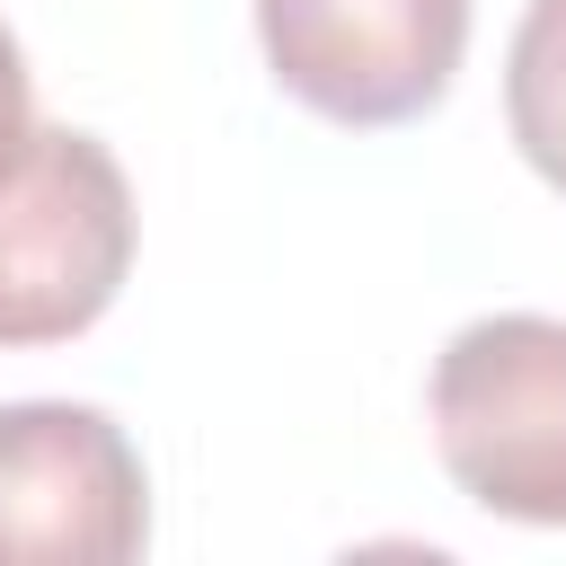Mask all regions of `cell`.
<instances>
[{"mask_svg": "<svg viewBox=\"0 0 566 566\" xmlns=\"http://www.w3.org/2000/svg\"><path fill=\"white\" fill-rule=\"evenodd\" d=\"M433 451L451 486L531 531H566V318L495 310L469 318L424 380Z\"/></svg>", "mask_w": 566, "mask_h": 566, "instance_id": "obj_1", "label": "cell"}, {"mask_svg": "<svg viewBox=\"0 0 566 566\" xmlns=\"http://www.w3.org/2000/svg\"><path fill=\"white\" fill-rule=\"evenodd\" d=\"M133 177L80 124H35L0 177V354L88 336L133 274Z\"/></svg>", "mask_w": 566, "mask_h": 566, "instance_id": "obj_2", "label": "cell"}, {"mask_svg": "<svg viewBox=\"0 0 566 566\" xmlns=\"http://www.w3.org/2000/svg\"><path fill=\"white\" fill-rule=\"evenodd\" d=\"M256 44L292 106L345 133H389L451 97L469 0H256Z\"/></svg>", "mask_w": 566, "mask_h": 566, "instance_id": "obj_3", "label": "cell"}, {"mask_svg": "<svg viewBox=\"0 0 566 566\" xmlns=\"http://www.w3.org/2000/svg\"><path fill=\"white\" fill-rule=\"evenodd\" d=\"M150 539V469L88 398L0 407V566H124Z\"/></svg>", "mask_w": 566, "mask_h": 566, "instance_id": "obj_4", "label": "cell"}, {"mask_svg": "<svg viewBox=\"0 0 566 566\" xmlns=\"http://www.w3.org/2000/svg\"><path fill=\"white\" fill-rule=\"evenodd\" d=\"M504 124L539 186L566 195V0H531L504 53Z\"/></svg>", "mask_w": 566, "mask_h": 566, "instance_id": "obj_5", "label": "cell"}, {"mask_svg": "<svg viewBox=\"0 0 566 566\" xmlns=\"http://www.w3.org/2000/svg\"><path fill=\"white\" fill-rule=\"evenodd\" d=\"M35 142V71L18 53V35L0 27V177L18 168V150Z\"/></svg>", "mask_w": 566, "mask_h": 566, "instance_id": "obj_6", "label": "cell"}]
</instances>
